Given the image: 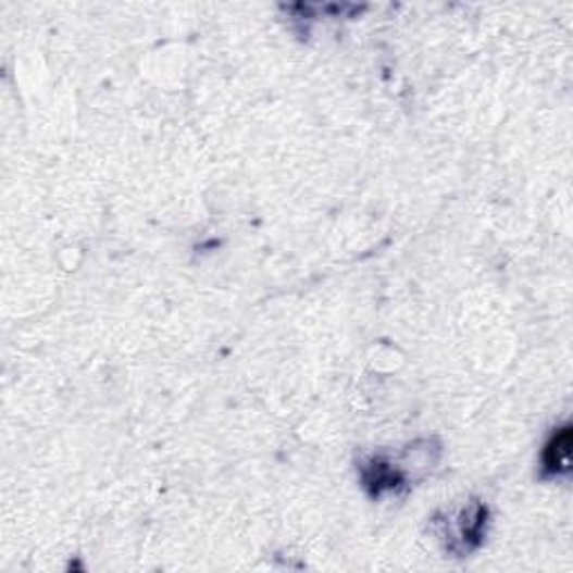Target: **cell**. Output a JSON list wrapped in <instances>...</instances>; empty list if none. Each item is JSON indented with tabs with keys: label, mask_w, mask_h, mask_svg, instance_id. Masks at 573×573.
Here are the masks:
<instances>
[{
	"label": "cell",
	"mask_w": 573,
	"mask_h": 573,
	"mask_svg": "<svg viewBox=\"0 0 573 573\" xmlns=\"http://www.w3.org/2000/svg\"><path fill=\"white\" fill-rule=\"evenodd\" d=\"M486 522H488V509L479 502L471 505L469 509H462L457 515L437 520L441 531V540L446 543V549L454 556H469L473 553L486 536Z\"/></svg>",
	"instance_id": "6da1fadb"
},
{
	"label": "cell",
	"mask_w": 573,
	"mask_h": 573,
	"mask_svg": "<svg viewBox=\"0 0 573 573\" xmlns=\"http://www.w3.org/2000/svg\"><path fill=\"white\" fill-rule=\"evenodd\" d=\"M571 469V426L553 433L543 452V471L549 477L566 475Z\"/></svg>",
	"instance_id": "7a4b0ae2"
}]
</instances>
